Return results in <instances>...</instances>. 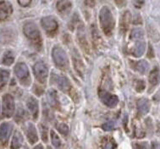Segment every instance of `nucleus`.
<instances>
[{
  "label": "nucleus",
  "instance_id": "f257e3e1",
  "mask_svg": "<svg viewBox=\"0 0 160 149\" xmlns=\"http://www.w3.org/2000/svg\"><path fill=\"white\" fill-rule=\"evenodd\" d=\"M99 21L105 35L110 37L114 28V19L112 12L107 6H103L99 13Z\"/></svg>",
  "mask_w": 160,
  "mask_h": 149
},
{
  "label": "nucleus",
  "instance_id": "f03ea898",
  "mask_svg": "<svg viewBox=\"0 0 160 149\" xmlns=\"http://www.w3.org/2000/svg\"><path fill=\"white\" fill-rule=\"evenodd\" d=\"M23 33L30 41L34 43L41 42V33L34 22H26L23 27Z\"/></svg>",
  "mask_w": 160,
  "mask_h": 149
},
{
  "label": "nucleus",
  "instance_id": "7ed1b4c3",
  "mask_svg": "<svg viewBox=\"0 0 160 149\" xmlns=\"http://www.w3.org/2000/svg\"><path fill=\"white\" fill-rule=\"evenodd\" d=\"M52 56L53 61L57 66L64 69L68 66V58L66 53L62 47L56 46L53 47L52 52Z\"/></svg>",
  "mask_w": 160,
  "mask_h": 149
},
{
  "label": "nucleus",
  "instance_id": "20e7f679",
  "mask_svg": "<svg viewBox=\"0 0 160 149\" xmlns=\"http://www.w3.org/2000/svg\"><path fill=\"white\" fill-rule=\"evenodd\" d=\"M41 25L47 34L50 37L55 35L58 29V22L52 16H46L42 19Z\"/></svg>",
  "mask_w": 160,
  "mask_h": 149
},
{
  "label": "nucleus",
  "instance_id": "39448f33",
  "mask_svg": "<svg viewBox=\"0 0 160 149\" xmlns=\"http://www.w3.org/2000/svg\"><path fill=\"white\" fill-rule=\"evenodd\" d=\"M15 109V100L9 94H5L3 97V114L6 118L11 117Z\"/></svg>",
  "mask_w": 160,
  "mask_h": 149
},
{
  "label": "nucleus",
  "instance_id": "423d86ee",
  "mask_svg": "<svg viewBox=\"0 0 160 149\" xmlns=\"http://www.w3.org/2000/svg\"><path fill=\"white\" fill-rule=\"evenodd\" d=\"M99 98L101 99L105 105L108 106L109 108H114L119 103V98L116 95L111 94L107 91L100 90L98 91Z\"/></svg>",
  "mask_w": 160,
  "mask_h": 149
},
{
  "label": "nucleus",
  "instance_id": "0eeeda50",
  "mask_svg": "<svg viewBox=\"0 0 160 149\" xmlns=\"http://www.w3.org/2000/svg\"><path fill=\"white\" fill-rule=\"evenodd\" d=\"M33 71L36 78L40 83H45L48 76V70L43 63L38 62L33 67Z\"/></svg>",
  "mask_w": 160,
  "mask_h": 149
},
{
  "label": "nucleus",
  "instance_id": "6e6552de",
  "mask_svg": "<svg viewBox=\"0 0 160 149\" xmlns=\"http://www.w3.org/2000/svg\"><path fill=\"white\" fill-rule=\"evenodd\" d=\"M71 55H72V61H73V65L75 70L77 72L79 76L81 77L84 76L85 73V65L83 64L82 58L79 55V53L77 52V50L74 49L71 52Z\"/></svg>",
  "mask_w": 160,
  "mask_h": 149
},
{
  "label": "nucleus",
  "instance_id": "1a4fd4ad",
  "mask_svg": "<svg viewBox=\"0 0 160 149\" xmlns=\"http://www.w3.org/2000/svg\"><path fill=\"white\" fill-rule=\"evenodd\" d=\"M13 13L12 4L8 1L0 2V21H4L8 20Z\"/></svg>",
  "mask_w": 160,
  "mask_h": 149
},
{
  "label": "nucleus",
  "instance_id": "9d476101",
  "mask_svg": "<svg viewBox=\"0 0 160 149\" xmlns=\"http://www.w3.org/2000/svg\"><path fill=\"white\" fill-rule=\"evenodd\" d=\"M15 74L21 82L27 79L29 77V70L27 65L25 63H19L16 64L15 67Z\"/></svg>",
  "mask_w": 160,
  "mask_h": 149
},
{
  "label": "nucleus",
  "instance_id": "9b49d317",
  "mask_svg": "<svg viewBox=\"0 0 160 149\" xmlns=\"http://www.w3.org/2000/svg\"><path fill=\"white\" fill-rule=\"evenodd\" d=\"M77 37H78V42L82 49L84 50L85 52H88L89 51V46H88V40H87V37H86V32H85L84 27L82 25L78 27V33H77Z\"/></svg>",
  "mask_w": 160,
  "mask_h": 149
},
{
  "label": "nucleus",
  "instance_id": "f8f14e48",
  "mask_svg": "<svg viewBox=\"0 0 160 149\" xmlns=\"http://www.w3.org/2000/svg\"><path fill=\"white\" fill-rule=\"evenodd\" d=\"M131 14L130 11H125L123 13L122 16H121V20H120V32L122 33H125L129 29V27L131 25Z\"/></svg>",
  "mask_w": 160,
  "mask_h": 149
},
{
  "label": "nucleus",
  "instance_id": "ddd939ff",
  "mask_svg": "<svg viewBox=\"0 0 160 149\" xmlns=\"http://www.w3.org/2000/svg\"><path fill=\"white\" fill-rule=\"evenodd\" d=\"M56 8L58 13L61 15H67L71 10L72 3L70 0H58L56 4Z\"/></svg>",
  "mask_w": 160,
  "mask_h": 149
},
{
  "label": "nucleus",
  "instance_id": "4468645a",
  "mask_svg": "<svg viewBox=\"0 0 160 149\" xmlns=\"http://www.w3.org/2000/svg\"><path fill=\"white\" fill-rule=\"evenodd\" d=\"M12 126L9 123H3L0 126V140L2 142L6 143L11 133Z\"/></svg>",
  "mask_w": 160,
  "mask_h": 149
},
{
  "label": "nucleus",
  "instance_id": "2eb2a0df",
  "mask_svg": "<svg viewBox=\"0 0 160 149\" xmlns=\"http://www.w3.org/2000/svg\"><path fill=\"white\" fill-rule=\"evenodd\" d=\"M26 105H27V108L31 112V114L33 116L34 119H37L38 115V112H39V107H38V100L36 99L35 97H31L27 99V102H26Z\"/></svg>",
  "mask_w": 160,
  "mask_h": 149
},
{
  "label": "nucleus",
  "instance_id": "dca6fc26",
  "mask_svg": "<svg viewBox=\"0 0 160 149\" xmlns=\"http://www.w3.org/2000/svg\"><path fill=\"white\" fill-rule=\"evenodd\" d=\"M151 108V102L147 98H141L137 102V109L141 115H145L149 112Z\"/></svg>",
  "mask_w": 160,
  "mask_h": 149
},
{
  "label": "nucleus",
  "instance_id": "f3484780",
  "mask_svg": "<svg viewBox=\"0 0 160 149\" xmlns=\"http://www.w3.org/2000/svg\"><path fill=\"white\" fill-rule=\"evenodd\" d=\"M146 43L143 41H137L135 42L134 46L131 48V54L135 57H141L145 53Z\"/></svg>",
  "mask_w": 160,
  "mask_h": 149
},
{
  "label": "nucleus",
  "instance_id": "a211bd4d",
  "mask_svg": "<svg viewBox=\"0 0 160 149\" xmlns=\"http://www.w3.org/2000/svg\"><path fill=\"white\" fill-rule=\"evenodd\" d=\"M57 86L64 92H67L71 90V84L67 77L65 76H58L57 78Z\"/></svg>",
  "mask_w": 160,
  "mask_h": 149
},
{
  "label": "nucleus",
  "instance_id": "6ab92c4d",
  "mask_svg": "<svg viewBox=\"0 0 160 149\" xmlns=\"http://www.w3.org/2000/svg\"><path fill=\"white\" fill-rule=\"evenodd\" d=\"M148 81L152 87H155L159 84L160 82V70L158 67H155L149 74Z\"/></svg>",
  "mask_w": 160,
  "mask_h": 149
},
{
  "label": "nucleus",
  "instance_id": "aec40b11",
  "mask_svg": "<svg viewBox=\"0 0 160 149\" xmlns=\"http://www.w3.org/2000/svg\"><path fill=\"white\" fill-rule=\"evenodd\" d=\"M133 68L135 69V70H137V72L144 75L148 71L150 65L146 60H140V61L137 62H133Z\"/></svg>",
  "mask_w": 160,
  "mask_h": 149
},
{
  "label": "nucleus",
  "instance_id": "412c9836",
  "mask_svg": "<svg viewBox=\"0 0 160 149\" xmlns=\"http://www.w3.org/2000/svg\"><path fill=\"white\" fill-rule=\"evenodd\" d=\"M9 79V71L3 69H0V92L5 87Z\"/></svg>",
  "mask_w": 160,
  "mask_h": 149
},
{
  "label": "nucleus",
  "instance_id": "4be33fe9",
  "mask_svg": "<svg viewBox=\"0 0 160 149\" xmlns=\"http://www.w3.org/2000/svg\"><path fill=\"white\" fill-rule=\"evenodd\" d=\"M144 38V32L141 28H136L131 31L130 39L131 41L137 42V41H143Z\"/></svg>",
  "mask_w": 160,
  "mask_h": 149
},
{
  "label": "nucleus",
  "instance_id": "5701e85b",
  "mask_svg": "<svg viewBox=\"0 0 160 149\" xmlns=\"http://www.w3.org/2000/svg\"><path fill=\"white\" fill-rule=\"evenodd\" d=\"M27 137L31 143H34L38 141V135L34 126L32 124H28L27 126Z\"/></svg>",
  "mask_w": 160,
  "mask_h": 149
},
{
  "label": "nucleus",
  "instance_id": "b1692460",
  "mask_svg": "<svg viewBox=\"0 0 160 149\" xmlns=\"http://www.w3.org/2000/svg\"><path fill=\"white\" fill-rule=\"evenodd\" d=\"M48 99L50 105L53 107V108H57L58 106V96H57V92L53 89H51L48 91Z\"/></svg>",
  "mask_w": 160,
  "mask_h": 149
},
{
  "label": "nucleus",
  "instance_id": "393cba45",
  "mask_svg": "<svg viewBox=\"0 0 160 149\" xmlns=\"http://www.w3.org/2000/svg\"><path fill=\"white\" fill-rule=\"evenodd\" d=\"M22 141H23V138H22V136L20 132H15V136L13 137V140H12V144H11V148L12 149H18L20 148L22 144Z\"/></svg>",
  "mask_w": 160,
  "mask_h": 149
},
{
  "label": "nucleus",
  "instance_id": "a878e982",
  "mask_svg": "<svg viewBox=\"0 0 160 149\" xmlns=\"http://www.w3.org/2000/svg\"><path fill=\"white\" fill-rule=\"evenodd\" d=\"M15 61V56H14V53H12L11 51H7L4 53L3 57V64L4 65H7V66H9L11 65Z\"/></svg>",
  "mask_w": 160,
  "mask_h": 149
},
{
  "label": "nucleus",
  "instance_id": "bb28decb",
  "mask_svg": "<svg viewBox=\"0 0 160 149\" xmlns=\"http://www.w3.org/2000/svg\"><path fill=\"white\" fill-rule=\"evenodd\" d=\"M148 34L149 37H151V39L155 42H157L159 40V34H158V32H157V30L153 28V27H148Z\"/></svg>",
  "mask_w": 160,
  "mask_h": 149
},
{
  "label": "nucleus",
  "instance_id": "cd10ccee",
  "mask_svg": "<svg viewBox=\"0 0 160 149\" xmlns=\"http://www.w3.org/2000/svg\"><path fill=\"white\" fill-rule=\"evenodd\" d=\"M91 31H92V37L93 41H94V43L95 44L99 43V40H100L101 38H100V36H99L98 28H97L95 25L92 26Z\"/></svg>",
  "mask_w": 160,
  "mask_h": 149
},
{
  "label": "nucleus",
  "instance_id": "c85d7f7f",
  "mask_svg": "<svg viewBox=\"0 0 160 149\" xmlns=\"http://www.w3.org/2000/svg\"><path fill=\"white\" fill-rule=\"evenodd\" d=\"M102 147L104 149H111L114 147V143L112 139H108V137H105L102 141Z\"/></svg>",
  "mask_w": 160,
  "mask_h": 149
},
{
  "label": "nucleus",
  "instance_id": "c756f323",
  "mask_svg": "<svg viewBox=\"0 0 160 149\" xmlns=\"http://www.w3.org/2000/svg\"><path fill=\"white\" fill-rule=\"evenodd\" d=\"M51 140H52V144L54 145L55 147H59L60 145V140H59V138L56 135V133L54 132H51Z\"/></svg>",
  "mask_w": 160,
  "mask_h": 149
},
{
  "label": "nucleus",
  "instance_id": "7c9ffc66",
  "mask_svg": "<svg viewBox=\"0 0 160 149\" xmlns=\"http://www.w3.org/2000/svg\"><path fill=\"white\" fill-rule=\"evenodd\" d=\"M146 85L145 82L142 81V80H138L136 82V90L138 92H143V90L145 89Z\"/></svg>",
  "mask_w": 160,
  "mask_h": 149
},
{
  "label": "nucleus",
  "instance_id": "2f4dec72",
  "mask_svg": "<svg viewBox=\"0 0 160 149\" xmlns=\"http://www.w3.org/2000/svg\"><path fill=\"white\" fill-rule=\"evenodd\" d=\"M58 129L59 130V132L64 135H67L68 132H69V128H68V126L65 124H60L58 126Z\"/></svg>",
  "mask_w": 160,
  "mask_h": 149
},
{
  "label": "nucleus",
  "instance_id": "473e14b6",
  "mask_svg": "<svg viewBox=\"0 0 160 149\" xmlns=\"http://www.w3.org/2000/svg\"><path fill=\"white\" fill-rule=\"evenodd\" d=\"M145 3V0H133V4L137 9H141Z\"/></svg>",
  "mask_w": 160,
  "mask_h": 149
},
{
  "label": "nucleus",
  "instance_id": "72a5a7b5",
  "mask_svg": "<svg viewBox=\"0 0 160 149\" xmlns=\"http://www.w3.org/2000/svg\"><path fill=\"white\" fill-rule=\"evenodd\" d=\"M18 3L23 7V8H26V7H28V6L31 4L32 3V0H17Z\"/></svg>",
  "mask_w": 160,
  "mask_h": 149
},
{
  "label": "nucleus",
  "instance_id": "f704fd0d",
  "mask_svg": "<svg viewBox=\"0 0 160 149\" xmlns=\"http://www.w3.org/2000/svg\"><path fill=\"white\" fill-rule=\"evenodd\" d=\"M114 123L108 122L104 124V125L102 126V128H103V130H105V131H110V130H112V129L114 128Z\"/></svg>",
  "mask_w": 160,
  "mask_h": 149
},
{
  "label": "nucleus",
  "instance_id": "c9c22d12",
  "mask_svg": "<svg viewBox=\"0 0 160 149\" xmlns=\"http://www.w3.org/2000/svg\"><path fill=\"white\" fill-rule=\"evenodd\" d=\"M96 4L95 0H85V5L88 6L89 8H93Z\"/></svg>",
  "mask_w": 160,
  "mask_h": 149
},
{
  "label": "nucleus",
  "instance_id": "e433bc0d",
  "mask_svg": "<svg viewBox=\"0 0 160 149\" xmlns=\"http://www.w3.org/2000/svg\"><path fill=\"white\" fill-rule=\"evenodd\" d=\"M25 112L22 108H20L19 111L17 112V114H16V120H20V119H23L24 116H25Z\"/></svg>",
  "mask_w": 160,
  "mask_h": 149
},
{
  "label": "nucleus",
  "instance_id": "4c0bfd02",
  "mask_svg": "<svg viewBox=\"0 0 160 149\" xmlns=\"http://www.w3.org/2000/svg\"><path fill=\"white\" fill-rule=\"evenodd\" d=\"M148 58H153L154 57V52H153V49L152 47L151 44L148 45Z\"/></svg>",
  "mask_w": 160,
  "mask_h": 149
},
{
  "label": "nucleus",
  "instance_id": "58836bf2",
  "mask_svg": "<svg viewBox=\"0 0 160 149\" xmlns=\"http://www.w3.org/2000/svg\"><path fill=\"white\" fill-rule=\"evenodd\" d=\"M114 1H115V3L119 6V8H122V7H124L126 4L125 0H114Z\"/></svg>",
  "mask_w": 160,
  "mask_h": 149
},
{
  "label": "nucleus",
  "instance_id": "ea45409f",
  "mask_svg": "<svg viewBox=\"0 0 160 149\" xmlns=\"http://www.w3.org/2000/svg\"><path fill=\"white\" fill-rule=\"evenodd\" d=\"M136 149H148L146 143H137L136 145Z\"/></svg>",
  "mask_w": 160,
  "mask_h": 149
},
{
  "label": "nucleus",
  "instance_id": "a19ab883",
  "mask_svg": "<svg viewBox=\"0 0 160 149\" xmlns=\"http://www.w3.org/2000/svg\"><path fill=\"white\" fill-rule=\"evenodd\" d=\"M133 23L134 24H142V18L140 17L139 15H137V19L133 20Z\"/></svg>",
  "mask_w": 160,
  "mask_h": 149
},
{
  "label": "nucleus",
  "instance_id": "79ce46f5",
  "mask_svg": "<svg viewBox=\"0 0 160 149\" xmlns=\"http://www.w3.org/2000/svg\"><path fill=\"white\" fill-rule=\"evenodd\" d=\"M158 134H160V123H158Z\"/></svg>",
  "mask_w": 160,
  "mask_h": 149
},
{
  "label": "nucleus",
  "instance_id": "37998d69",
  "mask_svg": "<svg viewBox=\"0 0 160 149\" xmlns=\"http://www.w3.org/2000/svg\"><path fill=\"white\" fill-rule=\"evenodd\" d=\"M34 149H43L42 148V147L41 146V145H38V146H37Z\"/></svg>",
  "mask_w": 160,
  "mask_h": 149
},
{
  "label": "nucleus",
  "instance_id": "c03bdc74",
  "mask_svg": "<svg viewBox=\"0 0 160 149\" xmlns=\"http://www.w3.org/2000/svg\"><path fill=\"white\" fill-rule=\"evenodd\" d=\"M0 110H1V108H0Z\"/></svg>",
  "mask_w": 160,
  "mask_h": 149
}]
</instances>
